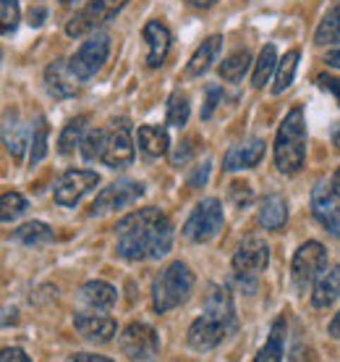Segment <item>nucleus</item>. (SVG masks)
<instances>
[{
  "label": "nucleus",
  "instance_id": "1",
  "mask_svg": "<svg viewBox=\"0 0 340 362\" xmlns=\"http://www.w3.org/2000/svg\"><path fill=\"white\" fill-rule=\"evenodd\" d=\"M116 252L123 260H160L173 247V223L157 208H142L118 221Z\"/></svg>",
  "mask_w": 340,
  "mask_h": 362
},
{
  "label": "nucleus",
  "instance_id": "2",
  "mask_svg": "<svg viewBox=\"0 0 340 362\" xmlns=\"http://www.w3.org/2000/svg\"><path fill=\"white\" fill-rule=\"evenodd\" d=\"M231 331H236V308H233L231 291L225 286H212L202 317H197L188 328V344L197 352H210Z\"/></svg>",
  "mask_w": 340,
  "mask_h": 362
},
{
  "label": "nucleus",
  "instance_id": "3",
  "mask_svg": "<svg viewBox=\"0 0 340 362\" xmlns=\"http://www.w3.org/2000/svg\"><path fill=\"white\" fill-rule=\"evenodd\" d=\"M306 158V124L304 110L293 108L283 118L275 136V163L283 173H298Z\"/></svg>",
  "mask_w": 340,
  "mask_h": 362
},
{
  "label": "nucleus",
  "instance_id": "4",
  "mask_svg": "<svg viewBox=\"0 0 340 362\" xmlns=\"http://www.w3.org/2000/svg\"><path fill=\"white\" fill-rule=\"evenodd\" d=\"M194 273L188 271L186 263H170L165 271L154 279V286H152V308L154 313L160 315V313H168V310L178 308L183 305L188 297H191V291H194Z\"/></svg>",
  "mask_w": 340,
  "mask_h": 362
},
{
  "label": "nucleus",
  "instance_id": "5",
  "mask_svg": "<svg viewBox=\"0 0 340 362\" xmlns=\"http://www.w3.org/2000/svg\"><path fill=\"white\" fill-rule=\"evenodd\" d=\"M225 223V216H223V205H220V199L215 197H207L202 199L197 208L191 210V216L186 218V223H183V236L191 239V242H210V239H215L220 234V228Z\"/></svg>",
  "mask_w": 340,
  "mask_h": 362
},
{
  "label": "nucleus",
  "instance_id": "6",
  "mask_svg": "<svg viewBox=\"0 0 340 362\" xmlns=\"http://www.w3.org/2000/svg\"><path fill=\"white\" fill-rule=\"evenodd\" d=\"M128 0H90L81 11H76V16L66 24V35L68 37H84L92 35L97 27H102L105 21L116 16L118 11L123 8Z\"/></svg>",
  "mask_w": 340,
  "mask_h": 362
},
{
  "label": "nucleus",
  "instance_id": "7",
  "mask_svg": "<svg viewBox=\"0 0 340 362\" xmlns=\"http://www.w3.org/2000/svg\"><path fill=\"white\" fill-rule=\"evenodd\" d=\"M327 265V250L320 242H306L296 250L291 271H293V284L298 289H306L309 284L320 279V273Z\"/></svg>",
  "mask_w": 340,
  "mask_h": 362
},
{
  "label": "nucleus",
  "instance_id": "8",
  "mask_svg": "<svg viewBox=\"0 0 340 362\" xmlns=\"http://www.w3.org/2000/svg\"><path fill=\"white\" fill-rule=\"evenodd\" d=\"M108 55H110V37L108 35H95V37H90V40H87L76 53H73V58L68 61V66H71V71L79 76V82H84V79L95 76V74L105 66Z\"/></svg>",
  "mask_w": 340,
  "mask_h": 362
},
{
  "label": "nucleus",
  "instance_id": "9",
  "mask_svg": "<svg viewBox=\"0 0 340 362\" xmlns=\"http://www.w3.org/2000/svg\"><path fill=\"white\" fill-rule=\"evenodd\" d=\"M97 184H99L97 171L71 168V171H66L61 179L55 181L53 197H55V202H58L61 208H76V202H79L87 192L95 189Z\"/></svg>",
  "mask_w": 340,
  "mask_h": 362
},
{
  "label": "nucleus",
  "instance_id": "10",
  "mask_svg": "<svg viewBox=\"0 0 340 362\" xmlns=\"http://www.w3.org/2000/svg\"><path fill=\"white\" fill-rule=\"evenodd\" d=\"M121 349L128 360H152L160 352V336L147 323H131L121 334Z\"/></svg>",
  "mask_w": 340,
  "mask_h": 362
},
{
  "label": "nucleus",
  "instance_id": "11",
  "mask_svg": "<svg viewBox=\"0 0 340 362\" xmlns=\"http://www.w3.org/2000/svg\"><path fill=\"white\" fill-rule=\"evenodd\" d=\"M108 168H126L134 163V142H131V127L128 121H113V127L108 129V145L105 153L99 158Z\"/></svg>",
  "mask_w": 340,
  "mask_h": 362
},
{
  "label": "nucleus",
  "instance_id": "12",
  "mask_svg": "<svg viewBox=\"0 0 340 362\" xmlns=\"http://www.w3.org/2000/svg\"><path fill=\"white\" fill-rule=\"evenodd\" d=\"M269 265V247L262 236H246L236 255H233V273L236 276H257Z\"/></svg>",
  "mask_w": 340,
  "mask_h": 362
},
{
  "label": "nucleus",
  "instance_id": "13",
  "mask_svg": "<svg viewBox=\"0 0 340 362\" xmlns=\"http://www.w3.org/2000/svg\"><path fill=\"white\" fill-rule=\"evenodd\" d=\"M142 194H144V184L131 181V179H121V181H116V184H110V187H105V189L99 192L97 199L92 202L90 216H102V213H110V210L126 208V205L136 202Z\"/></svg>",
  "mask_w": 340,
  "mask_h": 362
},
{
  "label": "nucleus",
  "instance_id": "14",
  "mask_svg": "<svg viewBox=\"0 0 340 362\" xmlns=\"http://www.w3.org/2000/svg\"><path fill=\"white\" fill-rule=\"evenodd\" d=\"M312 213L324 226V231H330L332 236H340V205H338V194L332 189V184L320 181V184L314 187Z\"/></svg>",
  "mask_w": 340,
  "mask_h": 362
},
{
  "label": "nucleus",
  "instance_id": "15",
  "mask_svg": "<svg viewBox=\"0 0 340 362\" xmlns=\"http://www.w3.org/2000/svg\"><path fill=\"white\" fill-rule=\"evenodd\" d=\"M73 328L81 339L87 341H95V344H108L113 341V336L118 334V326L113 317L105 315H87V313H79L73 317Z\"/></svg>",
  "mask_w": 340,
  "mask_h": 362
},
{
  "label": "nucleus",
  "instance_id": "16",
  "mask_svg": "<svg viewBox=\"0 0 340 362\" xmlns=\"http://www.w3.org/2000/svg\"><path fill=\"white\" fill-rule=\"evenodd\" d=\"M76 79H79V76L71 71V66L66 64V61H53V64L45 69L47 90H50V95H55L58 100L76 98V92H79Z\"/></svg>",
  "mask_w": 340,
  "mask_h": 362
},
{
  "label": "nucleus",
  "instance_id": "17",
  "mask_svg": "<svg viewBox=\"0 0 340 362\" xmlns=\"http://www.w3.org/2000/svg\"><path fill=\"white\" fill-rule=\"evenodd\" d=\"M265 158V142L262 139H251L246 145H233L223 158L225 171H241V168H254L262 163Z\"/></svg>",
  "mask_w": 340,
  "mask_h": 362
},
{
  "label": "nucleus",
  "instance_id": "18",
  "mask_svg": "<svg viewBox=\"0 0 340 362\" xmlns=\"http://www.w3.org/2000/svg\"><path fill=\"white\" fill-rule=\"evenodd\" d=\"M144 40L150 45V55H147V66L150 69H157L162 66L165 55L170 50V29L162 24V21H150L144 27Z\"/></svg>",
  "mask_w": 340,
  "mask_h": 362
},
{
  "label": "nucleus",
  "instance_id": "19",
  "mask_svg": "<svg viewBox=\"0 0 340 362\" xmlns=\"http://www.w3.org/2000/svg\"><path fill=\"white\" fill-rule=\"evenodd\" d=\"M257 221H260V226L267 228V231H278V228L286 226V221H288L286 197H280V194H267V197L262 199Z\"/></svg>",
  "mask_w": 340,
  "mask_h": 362
},
{
  "label": "nucleus",
  "instance_id": "20",
  "mask_svg": "<svg viewBox=\"0 0 340 362\" xmlns=\"http://www.w3.org/2000/svg\"><path fill=\"white\" fill-rule=\"evenodd\" d=\"M136 145L150 158H162L170 147V136L165 132V127H150L147 124V127L136 129Z\"/></svg>",
  "mask_w": 340,
  "mask_h": 362
},
{
  "label": "nucleus",
  "instance_id": "21",
  "mask_svg": "<svg viewBox=\"0 0 340 362\" xmlns=\"http://www.w3.org/2000/svg\"><path fill=\"white\" fill-rule=\"evenodd\" d=\"M340 297V265L320 276L312 291V305L314 308H330L332 302Z\"/></svg>",
  "mask_w": 340,
  "mask_h": 362
},
{
  "label": "nucleus",
  "instance_id": "22",
  "mask_svg": "<svg viewBox=\"0 0 340 362\" xmlns=\"http://www.w3.org/2000/svg\"><path fill=\"white\" fill-rule=\"evenodd\" d=\"M220 47H223V37L220 35L207 37L205 42H202V47L188 61V69H186L188 76H202L205 71H210L212 61H217V55H220Z\"/></svg>",
  "mask_w": 340,
  "mask_h": 362
},
{
  "label": "nucleus",
  "instance_id": "23",
  "mask_svg": "<svg viewBox=\"0 0 340 362\" xmlns=\"http://www.w3.org/2000/svg\"><path fill=\"white\" fill-rule=\"evenodd\" d=\"M3 139H6V147H8V153L13 155L16 160L21 158V155H24L27 145H32V136H29L27 124L16 121V116H13V121H11V110H8V116H6V124H3Z\"/></svg>",
  "mask_w": 340,
  "mask_h": 362
},
{
  "label": "nucleus",
  "instance_id": "24",
  "mask_svg": "<svg viewBox=\"0 0 340 362\" xmlns=\"http://www.w3.org/2000/svg\"><path fill=\"white\" fill-rule=\"evenodd\" d=\"M283 354H286V317H278L272 328H269V339L267 344L262 346L260 354L254 357L257 362H278L283 360Z\"/></svg>",
  "mask_w": 340,
  "mask_h": 362
},
{
  "label": "nucleus",
  "instance_id": "25",
  "mask_svg": "<svg viewBox=\"0 0 340 362\" xmlns=\"http://www.w3.org/2000/svg\"><path fill=\"white\" fill-rule=\"evenodd\" d=\"M116 289L110 286L108 281H90V284H84L81 286V299L90 305V308H97V310H108L116 305Z\"/></svg>",
  "mask_w": 340,
  "mask_h": 362
},
{
  "label": "nucleus",
  "instance_id": "26",
  "mask_svg": "<svg viewBox=\"0 0 340 362\" xmlns=\"http://www.w3.org/2000/svg\"><path fill=\"white\" fill-rule=\"evenodd\" d=\"M314 42L317 45H338L340 42V0L320 21V27L314 32Z\"/></svg>",
  "mask_w": 340,
  "mask_h": 362
},
{
  "label": "nucleus",
  "instance_id": "27",
  "mask_svg": "<svg viewBox=\"0 0 340 362\" xmlns=\"http://www.w3.org/2000/svg\"><path fill=\"white\" fill-rule=\"evenodd\" d=\"M21 242V245H29V247H37V245H50L55 239L53 228L42 223V221H29L24 226L16 228V234H13Z\"/></svg>",
  "mask_w": 340,
  "mask_h": 362
},
{
  "label": "nucleus",
  "instance_id": "28",
  "mask_svg": "<svg viewBox=\"0 0 340 362\" xmlns=\"http://www.w3.org/2000/svg\"><path fill=\"white\" fill-rule=\"evenodd\" d=\"M251 66V55L246 53V50H238V53H233L231 58H225L223 64H220V69H217V74H220V79L223 82H241L243 74L249 71Z\"/></svg>",
  "mask_w": 340,
  "mask_h": 362
},
{
  "label": "nucleus",
  "instance_id": "29",
  "mask_svg": "<svg viewBox=\"0 0 340 362\" xmlns=\"http://www.w3.org/2000/svg\"><path fill=\"white\" fill-rule=\"evenodd\" d=\"M275 69H278V50H275V45H265L260 58H257V69H254L251 84H254L257 90H262V87L269 82V76H272Z\"/></svg>",
  "mask_w": 340,
  "mask_h": 362
},
{
  "label": "nucleus",
  "instance_id": "30",
  "mask_svg": "<svg viewBox=\"0 0 340 362\" xmlns=\"http://www.w3.org/2000/svg\"><path fill=\"white\" fill-rule=\"evenodd\" d=\"M296 69H298V50H288L278 61V74H275V84H272V92H275V95L286 92L288 87L293 84Z\"/></svg>",
  "mask_w": 340,
  "mask_h": 362
},
{
  "label": "nucleus",
  "instance_id": "31",
  "mask_svg": "<svg viewBox=\"0 0 340 362\" xmlns=\"http://www.w3.org/2000/svg\"><path fill=\"white\" fill-rule=\"evenodd\" d=\"M84 127H87V116H79V118H71L66 129L61 132L58 136V150L63 155H68L76 150V145H81V139H84Z\"/></svg>",
  "mask_w": 340,
  "mask_h": 362
},
{
  "label": "nucleus",
  "instance_id": "32",
  "mask_svg": "<svg viewBox=\"0 0 340 362\" xmlns=\"http://www.w3.org/2000/svg\"><path fill=\"white\" fill-rule=\"evenodd\" d=\"M105 145H108V129H92V132L84 134L79 150L87 160H97L105 153Z\"/></svg>",
  "mask_w": 340,
  "mask_h": 362
},
{
  "label": "nucleus",
  "instance_id": "33",
  "mask_svg": "<svg viewBox=\"0 0 340 362\" xmlns=\"http://www.w3.org/2000/svg\"><path fill=\"white\" fill-rule=\"evenodd\" d=\"M188 113H191V103L183 92H173L168 100V113H165V121L170 127H183L188 121Z\"/></svg>",
  "mask_w": 340,
  "mask_h": 362
},
{
  "label": "nucleus",
  "instance_id": "34",
  "mask_svg": "<svg viewBox=\"0 0 340 362\" xmlns=\"http://www.w3.org/2000/svg\"><path fill=\"white\" fill-rule=\"evenodd\" d=\"M47 136H50L47 121L45 118H37V124L32 127V155H29L32 165L40 163V160L47 155Z\"/></svg>",
  "mask_w": 340,
  "mask_h": 362
},
{
  "label": "nucleus",
  "instance_id": "35",
  "mask_svg": "<svg viewBox=\"0 0 340 362\" xmlns=\"http://www.w3.org/2000/svg\"><path fill=\"white\" fill-rule=\"evenodd\" d=\"M24 210H27V197L24 194H18V192H6L3 194V199H0V218H3V223L16 221Z\"/></svg>",
  "mask_w": 340,
  "mask_h": 362
},
{
  "label": "nucleus",
  "instance_id": "36",
  "mask_svg": "<svg viewBox=\"0 0 340 362\" xmlns=\"http://www.w3.org/2000/svg\"><path fill=\"white\" fill-rule=\"evenodd\" d=\"M0 24L3 35H13L18 27V0H0Z\"/></svg>",
  "mask_w": 340,
  "mask_h": 362
},
{
  "label": "nucleus",
  "instance_id": "37",
  "mask_svg": "<svg viewBox=\"0 0 340 362\" xmlns=\"http://www.w3.org/2000/svg\"><path fill=\"white\" fill-rule=\"evenodd\" d=\"M225 100V92L223 87H217V84H210L207 87V100H205V108H202V118H212V113H215V108L220 105Z\"/></svg>",
  "mask_w": 340,
  "mask_h": 362
},
{
  "label": "nucleus",
  "instance_id": "38",
  "mask_svg": "<svg viewBox=\"0 0 340 362\" xmlns=\"http://www.w3.org/2000/svg\"><path fill=\"white\" fill-rule=\"evenodd\" d=\"M228 194H231V199L236 202V208H246L251 202V187L249 184H243V181H233L231 184V189H228Z\"/></svg>",
  "mask_w": 340,
  "mask_h": 362
},
{
  "label": "nucleus",
  "instance_id": "39",
  "mask_svg": "<svg viewBox=\"0 0 340 362\" xmlns=\"http://www.w3.org/2000/svg\"><path fill=\"white\" fill-rule=\"evenodd\" d=\"M317 84H320L324 92L335 95V100H338V105H340V79H335V76H327V74H320V76H317Z\"/></svg>",
  "mask_w": 340,
  "mask_h": 362
},
{
  "label": "nucleus",
  "instance_id": "40",
  "mask_svg": "<svg viewBox=\"0 0 340 362\" xmlns=\"http://www.w3.org/2000/svg\"><path fill=\"white\" fill-rule=\"evenodd\" d=\"M207 179H210V163L199 165L197 171L188 176V187H194V189H197V187H205Z\"/></svg>",
  "mask_w": 340,
  "mask_h": 362
},
{
  "label": "nucleus",
  "instance_id": "41",
  "mask_svg": "<svg viewBox=\"0 0 340 362\" xmlns=\"http://www.w3.org/2000/svg\"><path fill=\"white\" fill-rule=\"evenodd\" d=\"M29 362V354H24V349H16V346H6L0 352V362Z\"/></svg>",
  "mask_w": 340,
  "mask_h": 362
},
{
  "label": "nucleus",
  "instance_id": "42",
  "mask_svg": "<svg viewBox=\"0 0 340 362\" xmlns=\"http://www.w3.org/2000/svg\"><path fill=\"white\" fill-rule=\"evenodd\" d=\"M191 153H194V147H191V142H183V147H181L178 153L173 155V165H183L188 160V158H191Z\"/></svg>",
  "mask_w": 340,
  "mask_h": 362
},
{
  "label": "nucleus",
  "instance_id": "43",
  "mask_svg": "<svg viewBox=\"0 0 340 362\" xmlns=\"http://www.w3.org/2000/svg\"><path fill=\"white\" fill-rule=\"evenodd\" d=\"M45 13L47 11L42 8V6H40V8H32L29 11V24H32V27H40V24L45 21Z\"/></svg>",
  "mask_w": 340,
  "mask_h": 362
},
{
  "label": "nucleus",
  "instance_id": "44",
  "mask_svg": "<svg viewBox=\"0 0 340 362\" xmlns=\"http://www.w3.org/2000/svg\"><path fill=\"white\" fill-rule=\"evenodd\" d=\"M76 362H110L105 354H73Z\"/></svg>",
  "mask_w": 340,
  "mask_h": 362
},
{
  "label": "nucleus",
  "instance_id": "45",
  "mask_svg": "<svg viewBox=\"0 0 340 362\" xmlns=\"http://www.w3.org/2000/svg\"><path fill=\"white\" fill-rule=\"evenodd\" d=\"M324 64L340 71V47H338V50H327V55H324Z\"/></svg>",
  "mask_w": 340,
  "mask_h": 362
},
{
  "label": "nucleus",
  "instance_id": "46",
  "mask_svg": "<svg viewBox=\"0 0 340 362\" xmlns=\"http://www.w3.org/2000/svg\"><path fill=\"white\" fill-rule=\"evenodd\" d=\"M327 331H330L332 339H338V341H340V313L330 320V328H327Z\"/></svg>",
  "mask_w": 340,
  "mask_h": 362
},
{
  "label": "nucleus",
  "instance_id": "47",
  "mask_svg": "<svg viewBox=\"0 0 340 362\" xmlns=\"http://www.w3.org/2000/svg\"><path fill=\"white\" fill-rule=\"evenodd\" d=\"M332 145H335V150L340 153V121L332 127Z\"/></svg>",
  "mask_w": 340,
  "mask_h": 362
},
{
  "label": "nucleus",
  "instance_id": "48",
  "mask_svg": "<svg viewBox=\"0 0 340 362\" xmlns=\"http://www.w3.org/2000/svg\"><path fill=\"white\" fill-rule=\"evenodd\" d=\"M191 6H197V8H210V6H215L217 0H188Z\"/></svg>",
  "mask_w": 340,
  "mask_h": 362
},
{
  "label": "nucleus",
  "instance_id": "49",
  "mask_svg": "<svg viewBox=\"0 0 340 362\" xmlns=\"http://www.w3.org/2000/svg\"><path fill=\"white\" fill-rule=\"evenodd\" d=\"M330 184H332V189H335V194L340 197V168L335 173H332V179H330Z\"/></svg>",
  "mask_w": 340,
  "mask_h": 362
},
{
  "label": "nucleus",
  "instance_id": "50",
  "mask_svg": "<svg viewBox=\"0 0 340 362\" xmlns=\"http://www.w3.org/2000/svg\"><path fill=\"white\" fill-rule=\"evenodd\" d=\"M61 3H66V6H68V3H73V0H61Z\"/></svg>",
  "mask_w": 340,
  "mask_h": 362
}]
</instances>
